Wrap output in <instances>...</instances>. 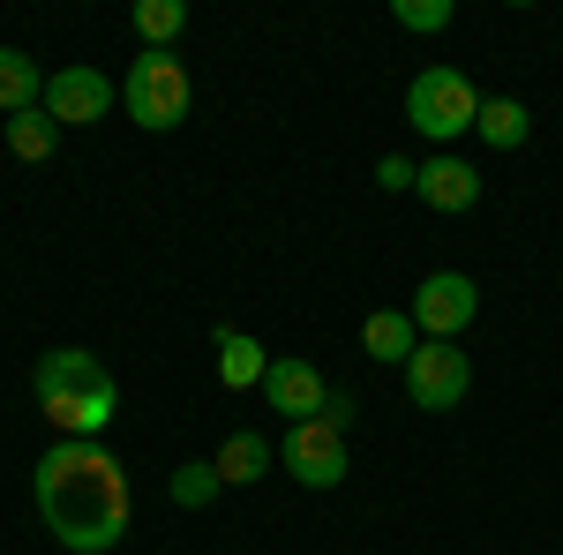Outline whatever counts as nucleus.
I'll list each match as a JSON object with an SVG mask.
<instances>
[{
    "mask_svg": "<svg viewBox=\"0 0 563 555\" xmlns=\"http://www.w3.org/2000/svg\"><path fill=\"white\" fill-rule=\"evenodd\" d=\"M31 496H38L45 533L76 555H106L129 533V473L98 443H53L31 473Z\"/></svg>",
    "mask_w": 563,
    "mask_h": 555,
    "instance_id": "obj_1",
    "label": "nucleus"
},
{
    "mask_svg": "<svg viewBox=\"0 0 563 555\" xmlns=\"http://www.w3.org/2000/svg\"><path fill=\"white\" fill-rule=\"evenodd\" d=\"M31 398H38V413L60 428V443H98V428L113 421V368L84 353V345H53L38 353V368H31Z\"/></svg>",
    "mask_w": 563,
    "mask_h": 555,
    "instance_id": "obj_2",
    "label": "nucleus"
},
{
    "mask_svg": "<svg viewBox=\"0 0 563 555\" xmlns=\"http://www.w3.org/2000/svg\"><path fill=\"white\" fill-rule=\"evenodd\" d=\"M121 98H129V113L151 135H166V129L188 121V106H196V76H188V60H180V53H151V45H143V60L129 68Z\"/></svg>",
    "mask_w": 563,
    "mask_h": 555,
    "instance_id": "obj_3",
    "label": "nucleus"
},
{
    "mask_svg": "<svg viewBox=\"0 0 563 555\" xmlns=\"http://www.w3.org/2000/svg\"><path fill=\"white\" fill-rule=\"evenodd\" d=\"M406 121L429 135V143H451L481 121V90L459 76V68H421L413 90H406Z\"/></svg>",
    "mask_w": 563,
    "mask_h": 555,
    "instance_id": "obj_4",
    "label": "nucleus"
},
{
    "mask_svg": "<svg viewBox=\"0 0 563 555\" xmlns=\"http://www.w3.org/2000/svg\"><path fill=\"white\" fill-rule=\"evenodd\" d=\"M466 390H474V360H466L459 345H443V338L413 345V360H406V398H413L421 413H451Z\"/></svg>",
    "mask_w": 563,
    "mask_h": 555,
    "instance_id": "obj_5",
    "label": "nucleus"
},
{
    "mask_svg": "<svg viewBox=\"0 0 563 555\" xmlns=\"http://www.w3.org/2000/svg\"><path fill=\"white\" fill-rule=\"evenodd\" d=\"M406 315H413V331L459 345V331L481 315V293H474V278H466V270H435V278H421V293H413Z\"/></svg>",
    "mask_w": 563,
    "mask_h": 555,
    "instance_id": "obj_6",
    "label": "nucleus"
},
{
    "mask_svg": "<svg viewBox=\"0 0 563 555\" xmlns=\"http://www.w3.org/2000/svg\"><path fill=\"white\" fill-rule=\"evenodd\" d=\"M278 458H286V473H294L301 488H339V480H346V435L331 421H294L286 443H278Z\"/></svg>",
    "mask_w": 563,
    "mask_h": 555,
    "instance_id": "obj_7",
    "label": "nucleus"
},
{
    "mask_svg": "<svg viewBox=\"0 0 563 555\" xmlns=\"http://www.w3.org/2000/svg\"><path fill=\"white\" fill-rule=\"evenodd\" d=\"M45 113L60 129H90V121L113 113V84L98 68H60V76H45Z\"/></svg>",
    "mask_w": 563,
    "mask_h": 555,
    "instance_id": "obj_8",
    "label": "nucleus"
},
{
    "mask_svg": "<svg viewBox=\"0 0 563 555\" xmlns=\"http://www.w3.org/2000/svg\"><path fill=\"white\" fill-rule=\"evenodd\" d=\"M263 398H271V413L278 421H323V376L308 368V360H271L263 368Z\"/></svg>",
    "mask_w": 563,
    "mask_h": 555,
    "instance_id": "obj_9",
    "label": "nucleus"
},
{
    "mask_svg": "<svg viewBox=\"0 0 563 555\" xmlns=\"http://www.w3.org/2000/svg\"><path fill=\"white\" fill-rule=\"evenodd\" d=\"M413 196H421L429 211L459 218V211H474V203H481V173L466 166V158H429V166L413 173Z\"/></svg>",
    "mask_w": 563,
    "mask_h": 555,
    "instance_id": "obj_10",
    "label": "nucleus"
},
{
    "mask_svg": "<svg viewBox=\"0 0 563 555\" xmlns=\"http://www.w3.org/2000/svg\"><path fill=\"white\" fill-rule=\"evenodd\" d=\"M45 106V76L31 53H15V45H0V113L15 121V113H38Z\"/></svg>",
    "mask_w": 563,
    "mask_h": 555,
    "instance_id": "obj_11",
    "label": "nucleus"
},
{
    "mask_svg": "<svg viewBox=\"0 0 563 555\" xmlns=\"http://www.w3.org/2000/svg\"><path fill=\"white\" fill-rule=\"evenodd\" d=\"M271 458H278V451H271V443H263L256 428H233V435H225V443H218V480H225V488H249V480H263V466H271Z\"/></svg>",
    "mask_w": 563,
    "mask_h": 555,
    "instance_id": "obj_12",
    "label": "nucleus"
},
{
    "mask_svg": "<svg viewBox=\"0 0 563 555\" xmlns=\"http://www.w3.org/2000/svg\"><path fill=\"white\" fill-rule=\"evenodd\" d=\"M218 376H225V390H256L263 384V368H271V360H263V345L249 338V331H233V323H218Z\"/></svg>",
    "mask_w": 563,
    "mask_h": 555,
    "instance_id": "obj_13",
    "label": "nucleus"
},
{
    "mask_svg": "<svg viewBox=\"0 0 563 555\" xmlns=\"http://www.w3.org/2000/svg\"><path fill=\"white\" fill-rule=\"evenodd\" d=\"M474 135L488 143V151H519L526 135H533V113H526L519 98H481V121Z\"/></svg>",
    "mask_w": 563,
    "mask_h": 555,
    "instance_id": "obj_14",
    "label": "nucleus"
},
{
    "mask_svg": "<svg viewBox=\"0 0 563 555\" xmlns=\"http://www.w3.org/2000/svg\"><path fill=\"white\" fill-rule=\"evenodd\" d=\"M361 345H368V360H413V315H398V308H384V315H368L361 323Z\"/></svg>",
    "mask_w": 563,
    "mask_h": 555,
    "instance_id": "obj_15",
    "label": "nucleus"
},
{
    "mask_svg": "<svg viewBox=\"0 0 563 555\" xmlns=\"http://www.w3.org/2000/svg\"><path fill=\"white\" fill-rule=\"evenodd\" d=\"M135 38L151 45V53H174V38L180 31H188V8H180V0H135Z\"/></svg>",
    "mask_w": 563,
    "mask_h": 555,
    "instance_id": "obj_16",
    "label": "nucleus"
},
{
    "mask_svg": "<svg viewBox=\"0 0 563 555\" xmlns=\"http://www.w3.org/2000/svg\"><path fill=\"white\" fill-rule=\"evenodd\" d=\"M8 151H15V158H23V166H38V158H53V151H60V121H53V113H15V121H8Z\"/></svg>",
    "mask_w": 563,
    "mask_h": 555,
    "instance_id": "obj_17",
    "label": "nucleus"
},
{
    "mask_svg": "<svg viewBox=\"0 0 563 555\" xmlns=\"http://www.w3.org/2000/svg\"><path fill=\"white\" fill-rule=\"evenodd\" d=\"M218 488H225V480H218V466H180V473H174V503H180V511H203V503H218Z\"/></svg>",
    "mask_w": 563,
    "mask_h": 555,
    "instance_id": "obj_18",
    "label": "nucleus"
},
{
    "mask_svg": "<svg viewBox=\"0 0 563 555\" xmlns=\"http://www.w3.org/2000/svg\"><path fill=\"white\" fill-rule=\"evenodd\" d=\"M390 15H398V31H451V0H390Z\"/></svg>",
    "mask_w": 563,
    "mask_h": 555,
    "instance_id": "obj_19",
    "label": "nucleus"
},
{
    "mask_svg": "<svg viewBox=\"0 0 563 555\" xmlns=\"http://www.w3.org/2000/svg\"><path fill=\"white\" fill-rule=\"evenodd\" d=\"M413 158H384V166H376V180H384V196H398V188H413Z\"/></svg>",
    "mask_w": 563,
    "mask_h": 555,
    "instance_id": "obj_20",
    "label": "nucleus"
},
{
    "mask_svg": "<svg viewBox=\"0 0 563 555\" xmlns=\"http://www.w3.org/2000/svg\"><path fill=\"white\" fill-rule=\"evenodd\" d=\"M323 421L346 435V421H353V398H346V390H331V398H323Z\"/></svg>",
    "mask_w": 563,
    "mask_h": 555,
    "instance_id": "obj_21",
    "label": "nucleus"
}]
</instances>
